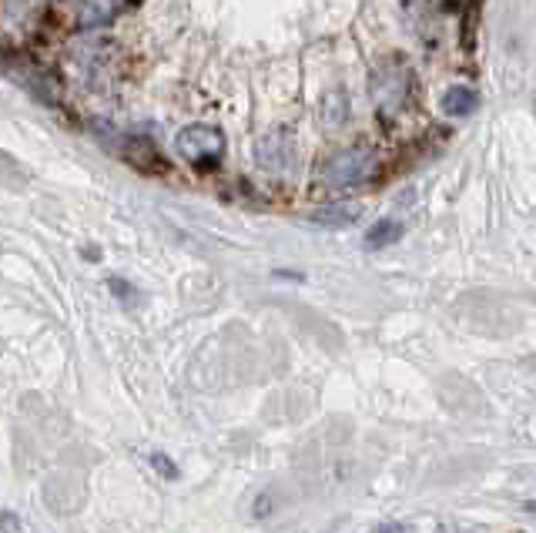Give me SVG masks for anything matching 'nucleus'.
I'll list each match as a JSON object with an SVG mask.
<instances>
[{"instance_id": "nucleus-1", "label": "nucleus", "mask_w": 536, "mask_h": 533, "mask_svg": "<svg viewBox=\"0 0 536 533\" xmlns=\"http://www.w3.org/2000/svg\"><path fill=\"white\" fill-rule=\"evenodd\" d=\"M376 168H379L376 151H369L362 145L342 148V151H335L332 158L322 161L319 188H322V192H349V188H359V185L372 182Z\"/></svg>"}, {"instance_id": "nucleus-2", "label": "nucleus", "mask_w": 536, "mask_h": 533, "mask_svg": "<svg viewBox=\"0 0 536 533\" xmlns=\"http://www.w3.org/2000/svg\"><path fill=\"white\" fill-rule=\"evenodd\" d=\"M178 155L195 168H218L225 158V135L215 125H188L175 138Z\"/></svg>"}, {"instance_id": "nucleus-3", "label": "nucleus", "mask_w": 536, "mask_h": 533, "mask_svg": "<svg viewBox=\"0 0 536 533\" xmlns=\"http://www.w3.org/2000/svg\"><path fill=\"white\" fill-rule=\"evenodd\" d=\"M255 158H258V165H262L265 171H272V175H282V171L292 168V158H295L292 138L285 135V131H268V135L258 138Z\"/></svg>"}, {"instance_id": "nucleus-4", "label": "nucleus", "mask_w": 536, "mask_h": 533, "mask_svg": "<svg viewBox=\"0 0 536 533\" xmlns=\"http://www.w3.org/2000/svg\"><path fill=\"white\" fill-rule=\"evenodd\" d=\"M372 101L379 114H396L406 104V74H379L372 81Z\"/></svg>"}, {"instance_id": "nucleus-5", "label": "nucleus", "mask_w": 536, "mask_h": 533, "mask_svg": "<svg viewBox=\"0 0 536 533\" xmlns=\"http://www.w3.org/2000/svg\"><path fill=\"white\" fill-rule=\"evenodd\" d=\"M359 215H362L359 205H352V202H332V205L315 208V212L309 215V222L319 225V228H349V225L359 222Z\"/></svg>"}, {"instance_id": "nucleus-6", "label": "nucleus", "mask_w": 536, "mask_h": 533, "mask_svg": "<svg viewBox=\"0 0 536 533\" xmlns=\"http://www.w3.org/2000/svg\"><path fill=\"white\" fill-rule=\"evenodd\" d=\"M124 11V0H84V7L78 11V24L81 27H98L114 21Z\"/></svg>"}, {"instance_id": "nucleus-7", "label": "nucleus", "mask_w": 536, "mask_h": 533, "mask_svg": "<svg viewBox=\"0 0 536 533\" xmlns=\"http://www.w3.org/2000/svg\"><path fill=\"white\" fill-rule=\"evenodd\" d=\"M480 108V94L473 88H466V84H453L446 94H443V111L449 118H466V114H473Z\"/></svg>"}, {"instance_id": "nucleus-8", "label": "nucleus", "mask_w": 536, "mask_h": 533, "mask_svg": "<svg viewBox=\"0 0 536 533\" xmlns=\"http://www.w3.org/2000/svg\"><path fill=\"white\" fill-rule=\"evenodd\" d=\"M402 232H406L402 222H396V218H382V222H376L366 235H362V245H366L369 252L386 249V245H396L402 239Z\"/></svg>"}, {"instance_id": "nucleus-9", "label": "nucleus", "mask_w": 536, "mask_h": 533, "mask_svg": "<svg viewBox=\"0 0 536 533\" xmlns=\"http://www.w3.org/2000/svg\"><path fill=\"white\" fill-rule=\"evenodd\" d=\"M151 466L161 473V477H168V480H178V466L168 460L165 453H151Z\"/></svg>"}, {"instance_id": "nucleus-10", "label": "nucleus", "mask_w": 536, "mask_h": 533, "mask_svg": "<svg viewBox=\"0 0 536 533\" xmlns=\"http://www.w3.org/2000/svg\"><path fill=\"white\" fill-rule=\"evenodd\" d=\"M0 530L4 533H24V527H21V517H17V513H0Z\"/></svg>"}, {"instance_id": "nucleus-11", "label": "nucleus", "mask_w": 536, "mask_h": 533, "mask_svg": "<svg viewBox=\"0 0 536 533\" xmlns=\"http://www.w3.org/2000/svg\"><path fill=\"white\" fill-rule=\"evenodd\" d=\"M376 533H406V527H402V523H382Z\"/></svg>"}, {"instance_id": "nucleus-12", "label": "nucleus", "mask_w": 536, "mask_h": 533, "mask_svg": "<svg viewBox=\"0 0 536 533\" xmlns=\"http://www.w3.org/2000/svg\"><path fill=\"white\" fill-rule=\"evenodd\" d=\"M526 510H530V513H536V500H533V503H526Z\"/></svg>"}]
</instances>
